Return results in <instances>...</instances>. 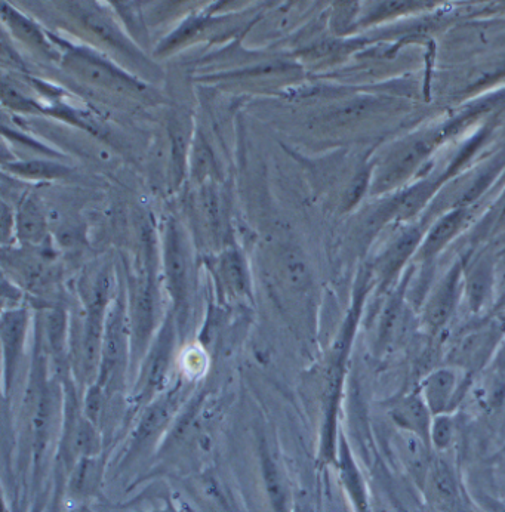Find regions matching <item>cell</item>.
Instances as JSON below:
<instances>
[{"label": "cell", "instance_id": "cell-29", "mask_svg": "<svg viewBox=\"0 0 505 512\" xmlns=\"http://www.w3.org/2000/svg\"><path fill=\"white\" fill-rule=\"evenodd\" d=\"M479 504L482 505L483 510L486 512H505L504 502L497 501V499L489 498V496H482L479 498Z\"/></svg>", "mask_w": 505, "mask_h": 512}, {"label": "cell", "instance_id": "cell-5", "mask_svg": "<svg viewBox=\"0 0 505 512\" xmlns=\"http://www.w3.org/2000/svg\"><path fill=\"white\" fill-rule=\"evenodd\" d=\"M172 351H174V329L171 325L166 326L156 339L155 347L147 356L143 366L140 387H138V400L152 399L155 394L163 390L169 366L172 362Z\"/></svg>", "mask_w": 505, "mask_h": 512}, {"label": "cell", "instance_id": "cell-23", "mask_svg": "<svg viewBox=\"0 0 505 512\" xmlns=\"http://www.w3.org/2000/svg\"><path fill=\"white\" fill-rule=\"evenodd\" d=\"M224 277H226L229 285L232 286L234 291L245 292L246 289V276L245 268H243L242 261L236 254H229L224 259L223 264Z\"/></svg>", "mask_w": 505, "mask_h": 512}, {"label": "cell", "instance_id": "cell-28", "mask_svg": "<svg viewBox=\"0 0 505 512\" xmlns=\"http://www.w3.org/2000/svg\"><path fill=\"white\" fill-rule=\"evenodd\" d=\"M491 370H494L498 375L504 376L505 378V338L501 342L500 348H498L497 354H495L494 360L491 363Z\"/></svg>", "mask_w": 505, "mask_h": 512}, {"label": "cell", "instance_id": "cell-4", "mask_svg": "<svg viewBox=\"0 0 505 512\" xmlns=\"http://www.w3.org/2000/svg\"><path fill=\"white\" fill-rule=\"evenodd\" d=\"M165 268L169 291L177 308L178 322L184 326L189 311V261L183 239L174 227L169 228L166 236Z\"/></svg>", "mask_w": 505, "mask_h": 512}, {"label": "cell", "instance_id": "cell-6", "mask_svg": "<svg viewBox=\"0 0 505 512\" xmlns=\"http://www.w3.org/2000/svg\"><path fill=\"white\" fill-rule=\"evenodd\" d=\"M428 501L439 512H455L460 507V484L448 461L433 458L423 487Z\"/></svg>", "mask_w": 505, "mask_h": 512}, {"label": "cell", "instance_id": "cell-3", "mask_svg": "<svg viewBox=\"0 0 505 512\" xmlns=\"http://www.w3.org/2000/svg\"><path fill=\"white\" fill-rule=\"evenodd\" d=\"M126 353V322L122 305L116 302L110 308L104 325L103 345H101L100 369H98L97 385L104 394L110 393L117 372L125 360Z\"/></svg>", "mask_w": 505, "mask_h": 512}, {"label": "cell", "instance_id": "cell-16", "mask_svg": "<svg viewBox=\"0 0 505 512\" xmlns=\"http://www.w3.org/2000/svg\"><path fill=\"white\" fill-rule=\"evenodd\" d=\"M340 471L344 486L349 492L351 501L357 512H371V501L366 493L365 483H363L362 474L359 473L356 462L351 456L346 441L340 444Z\"/></svg>", "mask_w": 505, "mask_h": 512}, {"label": "cell", "instance_id": "cell-11", "mask_svg": "<svg viewBox=\"0 0 505 512\" xmlns=\"http://www.w3.org/2000/svg\"><path fill=\"white\" fill-rule=\"evenodd\" d=\"M155 323V293L152 279L144 277L135 293L134 313H132V348L135 354H141L149 341Z\"/></svg>", "mask_w": 505, "mask_h": 512}, {"label": "cell", "instance_id": "cell-2", "mask_svg": "<svg viewBox=\"0 0 505 512\" xmlns=\"http://www.w3.org/2000/svg\"><path fill=\"white\" fill-rule=\"evenodd\" d=\"M467 378L470 375L457 367H434L421 379L418 393L433 416L445 415L451 413L463 397V385H466Z\"/></svg>", "mask_w": 505, "mask_h": 512}, {"label": "cell", "instance_id": "cell-30", "mask_svg": "<svg viewBox=\"0 0 505 512\" xmlns=\"http://www.w3.org/2000/svg\"><path fill=\"white\" fill-rule=\"evenodd\" d=\"M294 512H310L309 508L304 507V505H300V507H297V510Z\"/></svg>", "mask_w": 505, "mask_h": 512}, {"label": "cell", "instance_id": "cell-25", "mask_svg": "<svg viewBox=\"0 0 505 512\" xmlns=\"http://www.w3.org/2000/svg\"><path fill=\"white\" fill-rule=\"evenodd\" d=\"M85 23L88 24V27L92 32L103 37V39L106 40V42H109L110 45H115L116 48L119 49L125 48V42H123L122 37L117 35L116 30L113 29L109 23H106L103 18L98 17L97 14H86Z\"/></svg>", "mask_w": 505, "mask_h": 512}, {"label": "cell", "instance_id": "cell-17", "mask_svg": "<svg viewBox=\"0 0 505 512\" xmlns=\"http://www.w3.org/2000/svg\"><path fill=\"white\" fill-rule=\"evenodd\" d=\"M261 471H263L264 486H266L267 496H269L273 512H291L289 510L288 487H286L282 473H280L276 461L270 455L266 443L261 446Z\"/></svg>", "mask_w": 505, "mask_h": 512}, {"label": "cell", "instance_id": "cell-22", "mask_svg": "<svg viewBox=\"0 0 505 512\" xmlns=\"http://www.w3.org/2000/svg\"><path fill=\"white\" fill-rule=\"evenodd\" d=\"M455 440H457V422L452 418L451 413L433 416L430 437H428L431 449L437 453L446 452L454 446Z\"/></svg>", "mask_w": 505, "mask_h": 512}, {"label": "cell", "instance_id": "cell-19", "mask_svg": "<svg viewBox=\"0 0 505 512\" xmlns=\"http://www.w3.org/2000/svg\"><path fill=\"white\" fill-rule=\"evenodd\" d=\"M283 277L289 288L297 292H306L311 285L309 265L301 252L295 248H286L280 255Z\"/></svg>", "mask_w": 505, "mask_h": 512}, {"label": "cell", "instance_id": "cell-18", "mask_svg": "<svg viewBox=\"0 0 505 512\" xmlns=\"http://www.w3.org/2000/svg\"><path fill=\"white\" fill-rule=\"evenodd\" d=\"M494 273L489 261H480L468 274L467 296L471 310L479 311L491 295Z\"/></svg>", "mask_w": 505, "mask_h": 512}, {"label": "cell", "instance_id": "cell-7", "mask_svg": "<svg viewBox=\"0 0 505 512\" xmlns=\"http://www.w3.org/2000/svg\"><path fill=\"white\" fill-rule=\"evenodd\" d=\"M389 415L397 430L414 434V436L420 437V439L426 440L430 444L428 437H430L433 413L428 409L420 393H411L399 397L396 402L391 404Z\"/></svg>", "mask_w": 505, "mask_h": 512}, {"label": "cell", "instance_id": "cell-20", "mask_svg": "<svg viewBox=\"0 0 505 512\" xmlns=\"http://www.w3.org/2000/svg\"><path fill=\"white\" fill-rule=\"evenodd\" d=\"M101 465L95 456L80 458L78 464L72 468L70 477V492L78 498H85L94 492L100 483Z\"/></svg>", "mask_w": 505, "mask_h": 512}, {"label": "cell", "instance_id": "cell-14", "mask_svg": "<svg viewBox=\"0 0 505 512\" xmlns=\"http://www.w3.org/2000/svg\"><path fill=\"white\" fill-rule=\"evenodd\" d=\"M420 242V231L412 228V230L403 233L396 242L391 243L386 254L381 256L380 262H378V273H380L381 279L386 280V282L393 279L397 271L408 261L409 256L417 251Z\"/></svg>", "mask_w": 505, "mask_h": 512}, {"label": "cell", "instance_id": "cell-8", "mask_svg": "<svg viewBox=\"0 0 505 512\" xmlns=\"http://www.w3.org/2000/svg\"><path fill=\"white\" fill-rule=\"evenodd\" d=\"M67 64L73 72L78 73L79 76H82L88 82L94 83V85L113 89L117 92L140 91L137 83L132 82L122 73L116 72L112 66L97 60L92 55L76 52V54L70 55Z\"/></svg>", "mask_w": 505, "mask_h": 512}, {"label": "cell", "instance_id": "cell-12", "mask_svg": "<svg viewBox=\"0 0 505 512\" xmlns=\"http://www.w3.org/2000/svg\"><path fill=\"white\" fill-rule=\"evenodd\" d=\"M26 311H11L2 320L3 360H5L6 387L11 384L23 350L26 336Z\"/></svg>", "mask_w": 505, "mask_h": 512}, {"label": "cell", "instance_id": "cell-15", "mask_svg": "<svg viewBox=\"0 0 505 512\" xmlns=\"http://www.w3.org/2000/svg\"><path fill=\"white\" fill-rule=\"evenodd\" d=\"M466 211L464 209H457L451 214L443 217L442 220L437 222L430 233L427 234L426 240L420 248V256L423 259H430L439 254L452 239L455 234L461 230L464 221H466Z\"/></svg>", "mask_w": 505, "mask_h": 512}, {"label": "cell", "instance_id": "cell-13", "mask_svg": "<svg viewBox=\"0 0 505 512\" xmlns=\"http://www.w3.org/2000/svg\"><path fill=\"white\" fill-rule=\"evenodd\" d=\"M177 399L178 396L174 394L162 397L146 410L132 436L131 453H137L147 441L152 440L153 436L162 430L163 425L171 419L172 412L177 407Z\"/></svg>", "mask_w": 505, "mask_h": 512}, {"label": "cell", "instance_id": "cell-26", "mask_svg": "<svg viewBox=\"0 0 505 512\" xmlns=\"http://www.w3.org/2000/svg\"><path fill=\"white\" fill-rule=\"evenodd\" d=\"M374 106L375 103H371V101L368 100L356 101V103L350 104V106L344 107V109L338 111L334 117L337 120H341V122H347V120L363 116V114L368 113Z\"/></svg>", "mask_w": 505, "mask_h": 512}, {"label": "cell", "instance_id": "cell-21", "mask_svg": "<svg viewBox=\"0 0 505 512\" xmlns=\"http://www.w3.org/2000/svg\"><path fill=\"white\" fill-rule=\"evenodd\" d=\"M45 217L35 200H26L18 214V234L26 242L39 243L45 236Z\"/></svg>", "mask_w": 505, "mask_h": 512}, {"label": "cell", "instance_id": "cell-24", "mask_svg": "<svg viewBox=\"0 0 505 512\" xmlns=\"http://www.w3.org/2000/svg\"><path fill=\"white\" fill-rule=\"evenodd\" d=\"M15 172L30 178H54L64 174L66 169L52 163L45 162H29L20 163V165L12 166Z\"/></svg>", "mask_w": 505, "mask_h": 512}, {"label": "cell", "instance_id": "cell-1", "mask_svg": "<svg viewBox=\"0 0 505 512\" xmlns=\"http://www.w3.org/2000/svg\"><path fill=\"white\" fill-rule=\"evenodd\" d=\"M504 339L503 323L489 322L461 333L446 354L445 365L473 376L491 366Z\"/></svg>", "mask_w": 505, "mask_h": 512}, {"label": "cell", "instance_id": "cell-9", "mask_svg": "<svg viewBox=\"0 0 505 512\" xmlns=\"http://www.w3.org/2000/svg\"><path fill=\"white\" fill-rule=\"evenodd\" d=\"M433 147V138L424 137L397 151L381 171L378 187L387 188L402 183L426 159Z\"/></svg>", "mask_w": 505, "mask_h": 512}, {"label": "cell", "instance_id": "cell-27", "mask_svg": "<svg viewBox=\"0 0 505 512\" xmlns=\"http://www.w3.org/2000/svg\"><path fill=\"white\" fill-rule=\"evenodd\" d=\"M195 157H196V159H195L196 160V165H195L196 171L199 172L200 177H202V175H205L206 172L209 171V168H211V165H212L211 154H209V151L206 150L205 146H203V147L199 146V147H197Z\"/></svg>", "mask_w": 505, "mask_h": 512}, {"label": "cell", "instance_id": "cell-10", "mask_svg": "<svg viewBox=\"0 0 505 512\" xmlns=\"http://www.w3.org/2000/svg\"><path fill=\"white\" fill-rule=\"evenodd\" d=\"M460 280L461 267L455 265L428 301L426 313H424V322H426L427 328L431 332L442 329L454 313L458 291H460Z\"/></svg>", "mask_w": 505, "mask_h": 512}]
</instances>
